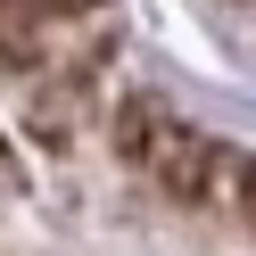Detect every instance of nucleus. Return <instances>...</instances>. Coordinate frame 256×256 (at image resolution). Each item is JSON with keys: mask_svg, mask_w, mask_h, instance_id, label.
Listing matches in <instances>:
<instances>
[{"mask_svg": "<svg viewBox=\"0 0 256 256\" xmlns=\"http://www.w3.org/2000/svg\"><path fill=\"white\" fill-rule=\"evenodd\" d=\"M34 50H42V17L25 8V0H0V74L34 66Z\"/></svg>", "mask_w": 256, "mask_h": 256, "instance_id": "nucleus-1", "label": "nucleus"}, {"mask_svg": "<svg viewBox=\"0 0 256 256\" xmlns=\"http://www.w3.org/2000/svg\"><path fill=\"white\" fill-rule=\"evenodd\" d=\"M0 198H17V157L0 149Z\"/></svg>", "mask_w": 256, "mask_h": 256, "instance_id": "nucleus-2", "label": "nucleus"}]
</instances>
